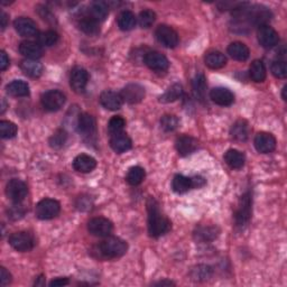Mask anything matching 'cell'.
Segmentation results:
<instances>
[{"label":"cell","instance_id":"6da1fadb","mask_svg":"<svg viewBox=\"0 0 287 287\" xmlns=\"http://www.w3.org/2000/svg\"><path fill=\"white\" fill-rule=\"evenodd\" d=\"M148 211V232L150 237L158 238L166 235L172 228L171 221L162 214L158 203L156 200L150 198L147 202Z\"/></svg>","mask_w":287,"mask_h":287},{"label":"cell","instance_id":"7a4b0ae2","mask_svg":"<svg viewBox=\"0 0 287 287\" xmlns=\"http://www.w3.org/2000/svg\"><path fill=\"white\" fill-rule=\"evenodd\" d=\"M127 242L117 237H106L104 241H101L95 247V253L99 259H115L122 257L127 252Z\"/></svg>","mask_w":287,"mask_h":287},{"label":"cell","instance_id":"3957f363","mask_svg":"<svg viewBox=\"0 0 287 287\" xmlns=\"http://www.w3.org/2000/svg\"><path fill=\"white\" fill-rule=\"evenodd\" d=\"M61 211V204L56 200L44 199L36 204L35 213L41 220H51L58 215Z\"/></svg>","mask_w":287,"mask_h":287},{"label":"cell","instance_id":"277c9868","mask_svg":"<svg viewBox=\"0 0 287 287\" xmlns=\"http://www.w3.org/2000/svg\"><path fill=\"white\" fill-rule=\"evenodd\" d=\"M9 245L20 252L30 251L35 246L34 237L26 231L15 232L9 237Z\"/></svg>","mask_w":287,"mask_h":287},{"label":"cell","instance_id":"5b68a950","mask_svg":"<svg viewBox=\"0 0 287 287\" xmlns=\"http://www.w3.org/2000/svg\"><path fill=\"white\" fill-rule=\"evenodd\" d=\"M251 203H252V200H251V196L249 193L243 194V196L240 198L239 204H238V208L235 213L236 225L238 227L246 226L249 222V220H250Z\"/></svg>","mask_w":287,"mask_h":287},{"label":"cell","instance_id":"8992f818","mask_svg":"<svg viewBox=\"0 0 287 287\" xmlns=\"http://www.w3.org/2000/svg\"><path fill=\"white\" fill-rule=\"evenodd\" d=\"M88 230L92 236L106 238L112 234L113 225L110 220L99 216V218H93L89 221Z\"/></svg>","mask_w":287,"mask_h":287},{"label":"cell","instance_id":"52a82bcc","mask_svg":"<svg viewBox=\"0 0 287 287\" xmlns=\"http://www.w3.org/2000/svg\"><path fill=\"white\" fill-rule=\"evenodd\" d=\"M66 94L58 90H50L42 95V105L47 111H57L66 104Z\"/></svg>","mask_w":287,"mask_h":287},{"label":"cell","instance_id":"ba28073f","mask_svg":"<svg viewBox=\"0 0 287 287\" xmlns=\"http://www.w3.org/2000/svg\"><path fill=\"white\" fill-rule=\"evenodd\" d=\"M155 36L157 41L167 48H174L178 44V35L171 26H158L155 31Z\"/></svg>","mask_w":287,"mask_h":287},{"label":"cell","instance_id":"9c48e42d","mask_svg":"<svg viewBox=\"0 0 287 287\" xmlns=\"http://www.w3.org/2000/svg\"><path fill=\"white\" fill-rule=\"evenodd\" d=\"M27 193H28V188H27V185L23 181L13 178V180L8 182L6 186V194L13 202L20 203L21 201H24L27 197Z\"/></svg>","mask_w":287,"mask_h":287},{"label":"cell","instance_id":"30bf717a","mask_svg":"<svg viewBox=\"0 0 287 287\" xmlns=\"http://www.w3.org/2000/svg\"><path fill=\"white\" fill-rule=\"evenodd\" d=\"M144 62L150 70L156 72H165L170 68L169 59L158 52H148L144 57Z\"/></svg>","mask_w":287,"mask_h":287},{"label":"cell","instance_id":"8fae6325","mask_svg":"<svg viewBox=\"0 0 287 287\" xmlns=\"http://www.w3.org/2000/svg\"><path fill=\"white\" fill-rule=\"evenodd\" d=\"M89 82V73L83 68H74L70 75V84L77 93H83Z\"/></svg>","mask_w":287,"mask_h":287},{"label":"cell","instance_id":"7c38bea8","mask_svg":"<svg viewBox=\"0 0 287 287\" xmlns=\"http://www.w3.org/2000/svg\"><path fill=\"white\" fill-rule=\"evenodd\" d=\"M257 37L259 44L264 48H272L275 45H277V43L279 42V36L277 31L269 25L259 27Z\"/></svg>","mask_w":287,"mask_h":287},{"label":"cell","instance_id":"4fadbf2b","mask_svg":"<svg viewBox=\"0 0 287 287\" xmlns=\"http://www.w3.org/2000/svg\"><path fill=\"white\" fill-rule=\"evenodd\" d=\"M121 98L123 101H126L127 104L131 105H136L142 102L145 98V89L142 85L132 83L124 86L121 91Z\"/></svg>","mask_w":287,"mask_h":287},{"label":"cell","instance_id":"5bb4252c","mask_svg":"<svg viewBox=\"0 0 287 287\" xmlns=\"http://www.w3.org/2000/svg\"><path fill=\"white\" fill-rule=\"evenodd\" d=\"M254 147L262 154H269L276 148V138L269 133H259L254 137Z\"/></svg>","mask_w":287,"mask_h":287},{"label":"cell","instance_id":"9a60e30c","mask_svg":"<svg viewBox=\"0 0 287 287\" xmlns=\"http://www.w3.org/2000/svg\"><path fill=\"white\" fill-rule=\"evenodd\" d=\"M14 27L20 36L24 37H33L39 33L37 26L34 20L28 17H19L14 21Z\"/></svg>","mask_w":287,"mask_h":287},{"label":"cell","instance_id":"2e32d148","mask_svg":"<svg viewBox=\"0 0 287 287\" xmlns=\"http://www.w3.org/2000/svg\"><path fill=\"white\" fill-rule=\"evenodd\" d=\"M210 98L215 105L227 107V106H231L232 104H234L235 94L232 93L229 89L218 86V88H214L211 90Z\"/></svg>","mask_w":287,"mask_h":287},{"label":"cell","instance_id":"e0dca14e","mask_svg":"<svg viewBox=\"0 0 287 287\" xmlns=\"http://www.w3.org/2000/svg\"><path fill=\"white\" fill-rule=\"evenodd\" d=\"M122 98L120 93H117L115 91L106 90L100 95V104L102 107H105L106 109L116 111L119 110L122 106Z\"/></svg>","mask_w":287,"mask_h":287},{"label":"cell","instance_id":"ac0fdd59","mask_svg":"<svg viewBox=\"0 0 287 287\" xmlns=\"http://www.w3.org/2000/svg\"><path fill=\"white\" fill-rule=\"evenodd\" d=\"M198 140L192 136H188V135H182L175 142L176 150L181 156H187L193 154L194 151L198 149Z\"/></svg>","mask_w":287,"mask_h":287},{"label":"cell","instance_id":"d6986e66","mask_svg":"<svg viewBox=\"0 0 287 287\" xmlns=\"http://www.w3.org/2000/svg\"><path fill=\"white\" fill-rule=\"evenodd\" d=\"M97 123L93 116L89 113H82L78 118V131L84 137H90L95 134Z\"/></svg>","mask_w":287,"mask_h":287},{"label":"cell","instance_id":"ffe728a7","mask_svg":"<svg viewBox=\"0 0 287 287\" xmlns=\"http://www.w3.org/2000/svg\"><path fill=\"white\" fill-rule=\"evenodd\" d=\"M73 167L80 173H90L97 167V161L90 155L81 154L74 158Z\"/></svg>","mask_w":287,"mask_h":287},{"label":"cell","instance_id":"44dd1931","mask_svg":"<svg viewBox=\"0 0 287 287\" xmlns=\"http://www.w3.org/2000/svg\"><path fill=\"white\" fill-rule=\"evenodd\" d=\"M19 52L27 59H37L43 55V48L40 44L31 41L21 42L19 45Z\"/></svg>","mask_w":287,"mask_h":287},{"label":"cell","instance_id":"7402d4cb","mask_svg":"<svg viewBox=\"0 0 287 287\" xmlns=\"http://www.w3.org/2000/svg\"><path fill=\"white\" fill-rule=\"evenodd\" d=\"M133 143L124 133L113 135L110 138V147L116 151L117 154H122L132 148Z\"/></svg>","mask_w":287,"mask_h":287},{"label":"cell","instance_id":"603a6c76","mask_svg":"<svg viewBox=\"0 0 287 287\" xmlns=\"http://www.w3.org/2000/svg\"><path fill=\"white\" fill-rule=\"evenodd\" d=\"M219 228L214 226H207V227H199L197 230L194 231V238L197 241L202 242H209L216 239V237L219 236Z\"/></svg>","mask_w":287,"mask_h":287},{"label":"cell","instance_id":"cb8c5ba5","mask_svg":"<svg viewBox=\"0 0 287 287\" xmlns=\"http://www.w3.org/2000/svg\"><path fill=\"white\" fill-rule=\"evenodd\" d=\"M228 54L229 55L236 59V61L245 62L249 58L250 55V51L246 44H243L241 42H235L231 43L228 46Z\"/></svg>","mask_w":287,"mask_h":287},{"label":"cell","instance_id":"d4e9b609","mask_svg":"<svg viewBox=\"0 0 287 287\" xmlns=\"http://www.w3.org/2000/svg\"><path fill=\"white\" fill-rule=\"evenodd\" d=\"M7 93L16 98L27 97L29 94V85L23 80H15L6 86Z\"/></svg>","mask_w":287,"mask_h":287},{"label":"cell","instance_id":"484cf974","mask_svg":"<svg viewBox=\"0 0 287 287\" xmlns=\"http://www.w3.org/2000/svg\"><path fill=\"white\" fill-rule=\"evenodd\" d=\"M249 77L253 82L261 83L266 79V67L261 59H254L249 68Z\"/></svg>","mask_w":287,"mask_h":287},{"label":"cell","instance_id":"4316f807","mask_svg":"<svg viewBox=\"0 0 287 287\" xmlns=\"http://www.w3.org/2000/svg\"><path fill=\"white\" fill-rule=\"evenodd\" d=\"M245 155L237 149H229L225 154V162L231 169L239 170L245 165Z\"/></svg>","mask_w":287,"mask_h":287},{"label":"cell","instance_id":"83f0119b","mask_svg":"<svg viewBox=\"0 0 287 287\" xmlns=\"http://www.w3.org/2000/svg\"><path fill=\"white\" fill-rule=\"evenodd\" d=\"M20 69L30 78H40L43 73V66L36 59H25L20 63Z\"/></svg>","mask_w":287,"mask_h":287},{"label":"cell","instance_id":"f1b7e54d","mask_svg":"<svg viewBox=\"0 0 287 287\" xmlns=\"http://www.w3.org/2000/svg\"><path fill=\"white\" fill-rule=\"evenodd\" d=\"M231 136L239 142H246L249 137V124L245 120H238L231 127Z\"/></svg>","mask_w":287,"mask_h":287},{"label":"cell","instance_id":"f546056e","mask_svg":"<svg viewBox=\"0 0 287 287\" xmlns=\"http://www.w3.org/2000/svg\"><path fill=\"white\" fill-rule=\"evenodd\" d=\"M192 89L193 93L199 101H203L207 94V81L203 74L199 73L196 75V78L192 81Z\"/></svg>","mask_w":287,"mask_h":287},{"label":"cell","instance_id":"4dcf8cb0","mask_svg":"<svg viewBox=\"0 0 287 287\" xmlns=\"http://www.w3.org/2000/svg\"><path fill=\"white\" fill-rule=\"evenodd\" d=\"M172 188L173 191L178 194L186 193L189 191V189L193 188L192 178L186 177L184 175H176L174 178H173Z\"/></svg>","mask_w":287,"mask_h":287},{"label":"cell","instance_id":"1f68e13d","mask_svg":"<svg viewBox=\"0 0 287 287\" xmlns=\"http://www.w3.org/2000/svg\"><path fill=\"white\" fill-rule=\"evenodd\" d=\"M109 14V7L105 2H95L92 3L90 7V17L94 20L99 21L105 20Z\"/></svg>","mask_w":287,"mask_h":287},{"label":"cell","instance_id":"d6a6232c","mask_svg":"<svg viewBox=\"0 0 287 287\" xmlns=\"http://www.w3.org/2000/svg\"><path fill=\"white\" fill-rule=\"evenodd\" d=\"M227 64V57L221 52H210L205 56V66L210 69L218 70Z\"/></svg>","mask_w":287,"mask_h":287},{"label":"cell","instance_id":"836d02e7","mask_svg":"<svg viewBox=\"0 0 287 287\" xmlns=\"http://www.w3.org/2000/svg\"><path fill=\"white\" fill-rule=\"evenodd\" d=\"M136 16L131 10H124L118 16V26L121 30H132L136 25Z\"/></svg>","mask_w":287,"mask_h":287},{"label":"cell","instance_id":"e575fe53","mask_svg":"<svg viewBox=\"0 0 287 287\" xmlns=\"http://www.w3.org/2000/svg\"><path fill=\"white\" fill-rule=\"evenodd\" d=\"M79 28L83 31L84 34L90 36H95L99 34L100 26L97 20L91 17H84L80 20Z\"/></svg>","mask_w":287,"mask_h":287},{"label":"cell","instance_id":"d590c367","mask_svg":"<svg viewBox=\"0 0 287 287\" xmlns=\"http://www.w3.org/2000/svg\"><path fill=\"white\" fill-rule=\"evenodd\" d=\"M213 270L207 265H198L191 270V277L194 281H205L211 278Z\"/></svg>","mask_w":287,"mask_h":287},{"label":"cell","instance_id":"8d00e7d4","mask_svg":"<svg viewBox=\"0 0 287 287\" xmlns=\"http://www.w3.org/2000/svg\"><path fill=\"white\" fill-rule=\"evenodd\" d=\"M183 94V88L181 84L175 83L172 86H170L169 89L166 90L165 93L161 97L160 101L163 102V104H169V102H174L178 100Z\"/></svg>","mask_w":287,"mask_h":287},{"label":"cell","instance_id":"74e56055","mask_svg":"<svg viewBox=\"0 0 287 287\" xmlns=\"http://www.w3.org/2000/svg\"><path fill=\"white\" fill-rule=\"evenodd\" d=\"M144 178H145V170L140 166L132 167V169L128 171L126 176L127 182L133 186L139 185V184L144 181Z\"/></svg>","mask_w":287,"mask_h":287},{"label":"cell","instance_id":"f35d334b","mask_svg":"<svg viewBox=\"0 0 287 287\" xmlns=\"http://www.w3.org/2000/svg\"><path fill=\"white\" fill-rule=\"evenodd\" d=\"M37 40H39V44L41 46L45 47H51L53 45H55L58 41V34L54 30H46L43 31L39 36H37Z\"/></svg>","mask_w":287,"mask_h":287},{"label":"cell","instance_id":"ab89813d","mask_svg":"<svg viewBox=\"0 0 287 287\" xmlns=\"http://www.w3.org/2000/svg\"><path fill=\"white\" fill-rule=\"evenodd\" d=\"M17 126L12 121H7V120H3L0 121V135L2 137L5 139H10L14 138L17 134Z\"/></svg>","mask_w":287,"mask_h":287},{"label":"cell","instance_id":"60d3db41","mask_svg":"<svg viewBox=\"0 0 287 287\" xmlns=\"http://www.w3.org/2000/svg\"><path fill=\"white\" fill-rule=\"evenodd\" d=\"M155 20H156V14L153 12V10L146 9L139 14L138 23L142 28H149V27L155 23Z\"/></svg>","mask_w":287,"mask_h":287},{"label":"cell","instance_id":"b9f144b4","mask_svg":"<svg viewBox=\"0 0 287 287\" xmlns=\"http://www.w3.org/2000/svg\"><path fill=\"white\" fill-rule=\"evenodd\" d=\"M124 126H126L124 119L120 116H115L110 119L109 123H108V131H109L111 136H113V135L122 133Z\"/></svg>","mask_w":287,"mask_h":287},{"label":"cell","instance_id":"7bdbcfd3","mask_svg":"<svg viewBox=\"0 0 287 287\" xmlns=\"http://www.w3.org/2000/svg\"><path fill=\"white\" fill-rule=\"evenodd\" d=\"M178 119L172 115H166L161 119V127L164 132H174L178 127Z\"/></svg>","mask_w":287,"mask_h":287},{"label":"cell","instance_id":"ee69618b","mask_svg":"<svg viewBox=\"0 0 287 287\" xmlns=\"http://www.w3.org/2000/svg\"><path fill=\"white\" fill-rule=\"evenodd\" d=\"M272 73L275 78L277 79H285L287 75V66L285 61L277 59V61L273 62L272 64Z\"/></svg>","mask_w":287,"mask_h":287},{"label":"cell","instance_id":"f6af8a7d","mask_svg":"<svg viewBox=\"0 0 287 287\" xmlns=\"http://www.w3.org/2000/svg\"><path fill=\"white\" fill-rule=\"evenodd\" d=\"M67 133L64 131H57L55 134L53 135L50 139V145L51 147L58 149L63 147V145L67 142Z\"/></svg>","mask_w":287,"mask_h":287},{"label":"cell","instance_id":"bcb514c9","mask_svg":"<svg viewBox=\"0 0 287 287\" xmlns=\"http://www.w3.org/2000/svg\"><path fill=\"white\" fill-rule=\"evenodd\" d=\"M25 213V210L23 209V207L19 203H16L15 205H13L12 208L9 209L8 211V216L9 218H12L13 220H18L20 218H23Z\"/></svg>","mask_w":287,"mask_h":287},{"label":"cell","instance_id":"7dc6e473","mask_svg":"<svg viewBox=\"0 0 287 287\" xmlns=\"http://www.w3.org/2000/svg\"><path fill=\"white\" fill-rule=\"evenodd\" d=\"M0 281H2V286H7L12 281V275L4 267L0 268Z\"/></svg>","mask_w":287,"mask_h":287},{"label":"cell","instance_id":"c3c4849f","mask_svg":"<svg viewBox=\"0 0 287 287\" xmlns=\"http://www.w3.org/2000/svg\"><path fill=\"white\" fill-rule=\"evenodd\" d=\"M9 67V58L5 51L0 52V70L5 71Z\"/></svg>","mask_w":287,"mask_h":287},{"label":"cell","instance_id":"681fc988","mask_svg":"<svg viewBox=\"0 0 287 287\" xmlns=\"http://www.w3.org/2000/svg\"><path fill=\"white\" fill-rule=\"evenodd\" d=\"M69 284V279L68 278H56V279H53L50 286H54V287H57V286H66Z\"/></svg>","mask_w":287,"mask_h":287},{"label":"cell","instance_id":"f907efd6","mask_svg":"<svg viewBox=\"0 0 287 287\" xmlns=\"http://www.w3.org/2000/svg\"><path fill=\"white\" fill-rule=\"evenodd\" d=\"M192 182H193V187H202L205 184V180L201 176L193 177Z\"/></svg>","mask_w":287,"mask_h":287},{"label":"cell","instance_id":"816d5d0a","mask_svg":"<svg viewBox=\"0 0 287 287\" xmlns=\"http://www.w3.org/2000/svg\"><path fill=\"white\" fill-rule=\"evenodd\" d=\"M0 19H2V29L4 30L7 27V21H8L7 14L2 12V18H0Z\"/></svg>","mask_w":287,"mask_h":287},{"label":"cell","instance_id":"f5cc1de1","mask_svg":"<svg viewBox=\"0 0 287 287\" xmlns=\"http://www.w3.org/2000/svg\"><path fill=\"white\" fill-rule=\"evenodd\" d=\"M157 285H162V286H163V285H174V283H172V281H166L165 280V281H160V283L157 284Z\"/></svg>","mask_w":287,"mask_h":287},{"label":"cell","instance_id":"db71d44e","mask_svg":"<svg viewBox=\"0 0 287 287\" xmlns=\"http://www.w3.org/2000/svg\"><path fill=\"white\" fill-rule=\"evenodd\" d=\"M286 89H287V86L285 85L284 88H283V94H281V97H283V100H285V101H286V94H285L286 93Z\"/></svg>","mask_w":287,"mask_h":287}]
</instances>
